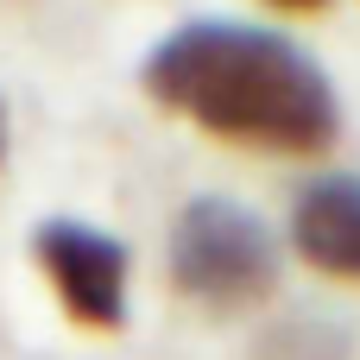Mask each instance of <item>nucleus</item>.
<instances>
[{
    "label": "nucleus",
    "instance_id": "nucleus-3",
    "mask_svg": "<svg viewBox=\"0 0 360 360\" xmlns=\"http://www.w3.org/2000/svg\"><path fill=\"white\" fill-rule=\"evenodd\" d=\"M38 266L82 329H120L127 323V247L89 221H44L38 228Z\"/></svg>",
    "mask_w": 360,
    "mask_h": 360
},
{
    "label": "nucleus",
    "instance_id": "nucleus-2",
    "mask_svg": "<svg viewBox=\"0 0 360 360\" xmlns=\"http://www.w3.org/2000/svg\"><path fill=\"white\" fill-rule=\"evenodd\" d=\"M171 285L177 297L234 316V310H259L278 291V240L272 228L228 196H196L177 209L171 221Z\"/></svg>",
    "mask_w": 360,
    "mask_h": 360
},
{
    "label": "nucleus",
    "instance_id": "nucleus-5",
    "mask_svg": "<svg viewBox=\"0 0 360 360\" xmlns=\"http://www.w3.org/2000/svg\"><path fill=\"white\" fill-rule=\"evenodd\" d=\"M253 360H348V329L323 316H285L253 342Z\"/></svg>",
    "mask_w": 360,
    "mask_h": 360
},
{
    "label": "nucleus",
    "instance_id": "nucleus-1",
    "mask_svg": "<svg viewBox=\"0 0 360 360\" xmlns=\"http://www.w3.org/2000/svg\"><path fill=\"white\" fill-rule=\"evenodd\" d=\"M146 95L202 133L278 158H316L342 133L323 63L285 32L240 19H190L146 57Z\"/></svg>",
    "mask_w": 360,
    "mask_h": 360
},
{
    "label": "nucleus",
    "instance_id": "nucleus-7",
    "mask_svg": "<svg viewBox=\"0 0 360 360\" xmlns=\"http://www.w3.org/2000/svg\"><path fill=\"white\" fill-rule=\"evenodd\" d=\"M0 146H6V127H0Z\"/></svg>",
    "mask_w": 360,
    "mask_h": 360
},
{
    "label": "nucleus",
    "instance_id": "nucleus-6",
    "mask_svg": "<svg viewBox=\"0 0 360 360\" xmlns=\"http://www.w3.org/2000/svg\"><path fill=\"white\" fill-rule=\"evenodd\" d=\"M272 6H285V13H316V6H329V0H272Z\"/></svg>",
    "mask_w": 360,
    "mask_h": 360
},
{
    "label": "nucleus",
    "instance_id": "nucleus-4",
    "mask_svg": "<svg viewBox=\"0 0 360 360\" xmlns=\"http://www.w3.org/2000/svg\"><path fill=\"white\" fill-rule=\"evenodd\" d=\"M291 247L323 278L360 285V177L354 171L304 184V196L291 202Z\"/></svg>",
    "mask_w": 360,
    "mask_h": 360
}]
</instances>
